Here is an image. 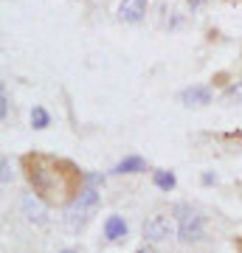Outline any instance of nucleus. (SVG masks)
<instances>
[{
    "label": "nucleus",
    "instance_id": "1",
    "mask_svg": "<svg viewBox=\"0 0 242 253\" xmlns=\"http://www.w3.org/2000/svg\"><path fill=\"white\" fill-rule=\"evenodd\" d=\"M23 177L43 206H71L85 189V172L68 158L48 152H26L20 158Z\"/></svg>",
    "mask_w": 242,
    "mask_h": 253
},
{
    "label": "nucleus",
    "instance_id": "2",
    "mask_svg": "<svg viewBox=\"0 0 242 253\" xmlns=\"http://www.w3.org/2000/svg\"><path fill=\"white\" fill-rule=\"evenodd\" d=\"M99 180H101L99 174H85V189L71 203V211H68V225L71 228H82L96 214V208H99V191H96V186H99Z\"/></svg>",
    "mask_w": 242,
    "mask_h": 253
},
{
    "label": "nucleus",
    "instance_id": "3",
    "mask_svg": "<svg viewBox=\"0 0 242 253\" xmlns=\"http://www.w3.org/2000/svg\"><path fill=\"white\" fill-rule=\"evenodd\" d=\"M175 219H178V234L183 242H197L203 236V217L186 203L175 206Z\"/></svg>",
    "mask_w": 242,
    "mask_h": 253
},
{
    "label": "nucleus",
    "instance_id": "4",
    "mask_svg": "<svg viewBox=\"0 0 242 253\" xmlns=\"http://www.w3.org/2000/svg\"><path fill=\"white\" fill-rule=\"evenodd\" d=\"M172 236V219L166 214H152V217H146L144 222V239H149V242H163V239H169Z\"/></svg>",
    "mask_w": 242,
    "mask_h": 253
},
{
    "label": "nucleus",
    "instance_id": "5",
    "mask_svg": "<svg viewBox=\"0 0 242 253\" xmlns=\"http://www.w3.org/2000/svg\"><path fill=\"white\" fill-rule=\"evenodd\" d=\"M180 101L186 107H203V104L211 101V90L208 87H189V90L180 93Z\"/></svg>",
    "mask_w": 242,
    "mask_h": 253
},
{
    "label": "nucleus",
    "instance_id": "6",
    "mask_svg": "<svg viewBox=\"0 0 242 253\" xmlns=\"http://www.w3.org/2000/svg\"><path fill=\"white\" fill-rule=\"evenodd\" d=\"M144 6H146V0H124L118 6V17L127 23H138L144 17Z\"/></svg>",
    "mask_w": 242,
    "mask_h": 253
},
{
    "label": "nucleus",
    "instance_id": "7",
    "mask_svg": "<svg viewBox=\"0 0 242 253\" xmlns=\"http://www.w3.org/2000/svg\"><path fill=\"white\" fill-rule=\"evenodd\" d=\"M104 236H107L110 242H118V239H124L127 236V222L124 217H107V222H104Z\"/></svg>",
    "mask_w": 242,
    "mask_h": 253
},
{
    "label": "nucleus",
    "instance_id": "8",
    "mask_svg": "<svg viewBox=\"0 0 242 253\" xmlns=\"http://www.w3.org/2000/svg\"><path fill=\"white\" fill-rule=\"evenodd\" d=\"M116 174H135V172H146V161L144 158H138V155H130V158H124V161L118 163L116 169H113Z\"/></svg>",
    "mask_w": 242,
    "mask_h": 253
},
{
    "label": "nucleus",
    "instance_id": "9",
    "mask_svg": "<svg viewBox=\"0 0 242 253\" xmlns=\"http://www.w3.org/2000/svg\"><path fill=\"white\" fill-rule=\"evenodd\" d=\"M152 180H155V186H158L161 191H172L175 186H178V177H175L172 172H166V169L155 172V174H152Z\"/></svg>",
    "mask_w": 242,
    "mask_h": 253
},
{
    "label": "nucleus",
    "instance_id": "10",
    "mask_svg": "<svg viewBox=\"0 0 242 253\" xmlns=\"http://www.w3.org/2000/svg\"><path fill=\"white\" fill-rule=\"evenodd\" d=\"M23 211L28 214V219H31V222H45V211L34 203V197H26V200H23Z\"/></svg>",
    "mask_w": 242,
    "mask_h": 253
},
{
    "label": "nucleus",
    "instance_id": "11",
    "mask_svg": "<svg viewBox=\"0 0 242 253\" xmlns=\"http://www.w3.org/2000/svg\"><path fill=\"white\" fill-rule=\"evenodd\" d=\"M48 124H51L48 110H43V107H34V110H31V126H34V129H45Z\"/></svg>",
    "mask_w": 242,
    "mask_h": 253
},
{
    "label": "nucleus",
    "instance_id": "12",
    "mask_svg": "<svg viewBox=\"0 0 242 253\" xmlns=\"http://www.w3.org/2000/svg\"><path fill=\"white\" fill-rule=\"evenodd\" d=\"M0 166H3V174H0V180H3V186H6V183L11 180V172H9V161L3 158V161H0Z\"/></svg>",
    "mask_w": 242,
    "mask_h": 253
},
{
    "label": "nucleus",
    "instance_id": "13",
    "mask_svg": "<svg viewBox=\"0 0 242 253\" xmlns=\"http://www.w3.org/2000/svg\"><path fill=\"white\" fill-rule=\"evenodd\" d=\"M6 113H9V99H6V90H3V96H0V116L6 118Z\"/></svg>",
    "mask_w": 242,
    "mask_h": 253
},
{
    "label": "nucleus",
    "instance_id": "14",
    "mask_svg": "<svg viewBox=\"0 0 242 253\" xmlns=\"http://www.w3.org/2000/svg\"><path fill=\"white\" fill-rule=\"evenodd\" d=\"M203 183H206V186H211V183H217V177H214V174H203Z\"/></svg>",
    "mask_w": 242,
    "mask_h": 253
},
{
    "label": "nucleus",
    "instance_id": "15",
    "mask_svg": "<svg viewBox=\"0 0 242 253\" xmlns=\"http://www.w3.org/2000/svg\"><path fill=\"white\" fill-rule=\"evenodd\" d=\"M138 253H155V251H152V248H141Z\"/></svg>",
    "mask_w": 242,
    "mask_h": 253
},
{
    "label": "nucleus",
    "instance_id": "16",
    "mask_svg": "<svg viewBox=\"0 0 242 253\" xmlns=\"http://www.w3.org/2000/svg\"><path fill=\"white\" fill-rule=\"evenodd\" d=\"M62 253H73V251H62Z\"/></svg>",
    "mask_w": 242,
    "mask_h": 253
},
{
    "label": "nucleus",
    "instance_id": "17",
    "mask_svg": "<svg viewBox=\"0 0 242 253\" xmlns=\"http://www.w3.org/2000/svg\"><path fill=\"white\" fill-rule=\"evenodd\" d=\"M240 253H242V242H240Z\"/></svg>",
    "mask_w": 242,
    "mask_h": 253
},
{
    "label": "nucleus",
    "instance_id": "18",
    "mask_svg": "<svg viewBox=\"0 0 242 253\" xmlns=\"http://www.w3.org/2000/svg\"><path fill=\"white\" fill-rule=\"evenodd\" d=\"M231 3H237V0H231Z\"/></svg>",
    "mask_w": 242,
    "mask_h": 253
}]
</instances>
